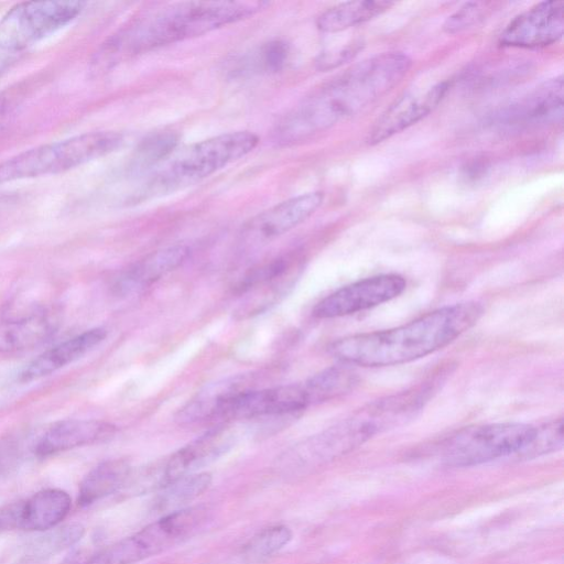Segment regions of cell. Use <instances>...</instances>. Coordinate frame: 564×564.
<instances>
[{
	"label": "cell",
	"mask_w": 564,
	"mask_h": 564,
	"mask_svg": "<svg viewBox=\"0 0 564 564\" xmlns=\"http://www.w3.org/2000/svg\"><path fill=\"white\" fill-rule=\"evenodd\" d=\"M412 65L402 52L367 58L333 78L285 113L272 130V140L290 147L324 132L386 95Z\"/></svg>",
	"instance_id": "6da1fadb"
},
{
	"label": "cell",
	"mask_w": 564,
	"mask_h": 564,
	"mask_svg": "<svg viewBox=\"0 0 564 564\" xmlns=\"http://www.w3.org/2000/svg\"><path fill=\"white\" fill-rule=\"evenodd\" d=\"M267 1H182L163 4L113 34L97 52L94 65L107 69L130 57L197 37L248 19Z\"/></svg>",
	"instance_id": "7a4b0ae2"
},
{
	"label": "cell",
	"mask_w": 564,
	"mask_h": 564,
	"mask_svg": "<svg viewBox=\"0 0 564 564\" xmlns=\"http://www.w3.org/2000/svg\"><path fill=\"white\" fill-rule=\"evenodd\" d=\"M482 312L477 302L444 306L398 327L339 338L329 352L348 365H401L447 346L473 327Z\"/></svg>",
	"instance_id": "3957f363"
},
{
	"label": "cell",
	"mask_w": 564,
	"mask_h": 564,
	"mask_svg": "<svg viewBox=\"0 0 564 564\" xmlns=\"http://www.w3.org/2000/svg\"><path fill=\"white\" fill-rule=\"evenodd\" d=\"M258 143L256 133L234 131L186 145L158 166L141 196H160L194 185L246 156Z\"/></svg>",
	"instance_id": "277c9868"
},
{
	"label": "cell",
	"mask_w": 564,
	"mask_h": 564,
	"mask_svg": "<svg viewBox=\"0 0 564 564\" xmlns=\"http://www.w3.org/2000/svg\"><path fill=\"white\" fill-rule=\"evenodd\" d=\"M115 131H96L36 147L0 164V182L56 174L107 155L121 147Z\"/></svg>",
	"instance_id": "5b68a950"
},
{
	"label": "cell",
	"mask_w": 564,
	"mask_h": 564,
	"mask_svg": "<svg viewBox=\"0 0 564 564\" xmlns=\"http://www.w3.org/2000/svg\"><path fill=\"white\" fill-rule=\"evenodd\" d=\"M206 507H185L164 514L134 534L96 553L91 564H135L192 536L206 522Z\"/></svg>",
	"instance_id": "8992f818"
},
{
	"label": "cell",
	"mask_w": 564,
	"mask_h": 564,
	"mask_svg": "<svg viewBox=\"0 0 564 564\" xmlns=\"http://www.w3.org/2000/svg\"><path fill=\"white\" fill-rule=\"evenodd\" d=\"M535 427L524 423H491L464 427L441 445L445 464L467 467L520 453L532 441Z\"/></svg>",
	"instance_id": "52a82bcc"
},
{
	"label": "cell",
	"mask_w": 564,
	"mask_h": 564,
	"mask_svg": "<svg viewBox=\"0 0 564 564\" xmlns=\"http://www.w3.org/2000/svg\"><path fill=\"white\" fill-rule=\"evenodd\" d=\"M82 1H30L14 6L0 20V48L23 50L63 28L83 10Z\"/></svg>",
	"instance_id": "ba28073f"
},
{
	"label": "cell",
	"mask_w": 564,
	"mask_h": 564,
	"mask_svg": "<svg viewBox=\"0 0 564 564\" xmlns=\"http://www.w3.org/2000/svg\"><path fill=\"white\" fill-rule=\"evenodd\" d=\"M406 282L399 274H379L345 285L321 300L313 315L327 319L355 314L399 296Z\"/></svg>",
	"instance_id": "9c48e42d"
},
{
	"label": "cell",
	"mask_w": 564,
	"mask_h": 564,
	"mask_svg": "<svg viewBox=\"0 0 564 564\" xmlns=\"http://www.w3.org/2000/svg\"><path fill=\"white\" fill-rule=\"evenodd\" d=\"M70 497L62 489L47 488L0 507V532H43L57 527L69 512Z\"/></svg>",
	"instance_id": "30bf717a"
},
{
	"label": "cell",
	"mask_w": 564,
	"mask_h": 564,
	"mask_svg": "<svg viewBox=\"0 0 564 564\" xmlns=\"http://www.w3.org/2000/svg\"><path fill=\"white\" fill-rule=\"evenodd\" d=\"M310 405L302 384H286L267 389H247L232 397L220 410L218 420H245L292 414ZM215 419V420H216Z\"/></svg>",
	"instance_id": "8fae6325"
},
{
	"label": "cell",
	"mask_w": 564,
	"mask_h": 564,
	"mask_svg": "<svg viewBox=\"0 0 564 564\" xmlns=\"http://www.w3.org/2000/svg\"><path fill=\"white\" fill-rule=\"evenodd\" d=\"M323 200L322 192H310L278 203L249 219L241 228L240 238L247 245L273 240L310 218Z\"/></svg>",
	"instance_id": "7c38bea8"
},
{
	"label": "cell",
	"mask_w": 564,
	"mask_h": 564,
	"mask_svg": "<svg viewBox=\"0 0 564 564\" xmlns=\"http://www.w3.org/2000/svg\"><path fill=\"white\" fill-rule=\"evenodd\" d=\"M564 2L542 1L514 17L499 36L500 44L512 47H543L562 39Z\"/></svg>",
	"instance_id": "4fadbf2b"
},
{
	"label": "cell",
	"mask_w": 564,
	"mask_h": 564,
	"mask_svg": "<svg viewBox=\"0 0 564 564\" xmlns=\"http://www.w3.org/2000/svg\"><path fill=\"white\" fill-rule=\"evenodd\" d=\"M300 269L299 257L294 253L275 258L251 270L238 286L245 296L241 312L253 313L274 303L293 285Z\"/></svg>",
	"instance_id": "5bb4252c"
},
{
	"label": "cell",
	"mask_w": 564,
	"mask_h": 564,
	"mask_svg": "<svg viewBox=\"0 0 564 564\" xmlns=\"http://www.w3.org/2000/svg\"><path fill=\"white\" fill-rule=\"evenodd\" d=\"M448 83H438L424 93L404 94L375 121L368 132L367 142L371 145L383 142L405 130L431 113L443 100Z\"/></svg>",
	"instance_id": "9a60e30c"
},
{
	"label": "cell",
	"mask_w": 564,
	"mask_h": 564,
	"mask_svg": "<svg viewBox=\"0 0 564 564\" xmlns=\"http://www.w3.org/2000/svg\"><path fill=\"white\" fill-rule=\"evenodd\" d=\"M234 442V432L219 425L180 448L162 465L163 487L176 478L198 473L202 467L228 452Z\"/></svg>",
	"instance_id": "2e32d148"
},
{
	"label": "cell",
	"mask_w": 564,
	"mask_h": 564,
	"mask_svg": "<svg viewBox=\"0 0 564 564\" xmlns=\"http://www.w3.org/2000/svg\"><path fill=\"white\" fill-rule=\"evenodd\" d=\"M117 427L105 421L69 419L53 424L39 440L35 454L47 457L76 447L104 442L112 437Z\"/></svg>",
	"instance_id": "e0dca14e"
},
{
	"label": "cell",
	"mask_w": 564,
	"mask_h": 564,
	"mask_svg": "<svg viewBox=\"0 0 564 564\" xmlns=\"http://www.w3.org/2000/svg\"><path fill=\"white\" fill-rule=\"evenodd\" d=\"M563 77L544 82L502 115L505 124L530 127L556 122L563 116Z\"/></svg>",
	"instance_id": "ac0fdd59"
},
{
	"label": "cell",
	"mask_w": 564,
	"mask_h": 564,
	"mask_svg": "<svg viewBox=\"0 0 564 564\" xmlns=\"http://www.w3.org/2000/svg\"><path fill=\"white\" fill-rule=\"evenodd\" d=\"M106 336L105 328L96 327L55 345L23 368L19 376L20 381L30 382L54 373L93 350Z\"/></svg>",
	"instance_id": "d6986e66"
},
{
	"label": "cell",
	"mask_w": 564,
	"mask_h": 564,
	"mask_svg": "<svg viewBox=\"0 0 564 564\" xmlns=\"http://www.w3.org/2000/svg\"><path fill=\"white\" fill-rule=\"evenodd\" d=\"M59 324L57 313L39 308L0 324V352L32 349L47 340Z\"/></svg>",
	"instance_id": "ffe728a7"
},
{
	"label": "cell",
	"mask_w": 564,
	"mask_h": 564,
	"mask_svg": "<svg viewBox=\"0 0 564 564\" xmlns=\"http://www.w3.org/2000/svg\"><path fill=\"white\" fill-rule=\"evenodd\" d=\"M188 254L189 249L182 245L153 251L124 270L113 289L121 295L141 291L180 267Z\"/></svg>",
	"instance_id": "44dd1931"
},
{
	"label": "cell",
	"mask_w": 564,
	"mask_h": 564,
	"mask_svg": "<svg viewBox=\"0 0 564 564\" xmlns=\"http://www.w3.org/2000/svg\"><path fill=\"white\" fill-rule=\"evenodd\" d=\"M248 382L249 379L245 375H240L206 386L178 411L176 421L182 424H191L215 420L232 397L250 389Z\"/></svg>",
	"instance_id": "7402d4cb"
},
{
	"label": "cell",
	"mask_w": 564,
	"mask_h": 564,
	"mask_svg": "<svg viewBox=\"0 0 564 564\" xmlns=\"http://www.w3.org/2000/svg\"><path fill=\"white\" fill-rule=\"evenodd\" d=\"M131 464L124 458L105 460L95 466L82 480L78 505L90 506L117 491L131 475Z\"/></svg>",
	"instance_id": "603a6c76"
},
{
	"label": "cell",
	"mask_w": 564,
	"mask_h": 564,
	"mask_svg": "<svg viewBox=\"0 0 564 564\" xmlns=\"http://www.w3.org/2000/svg\"><path fill=\"white\" fill-rule=\"evenodd\" d=\"M393 6L383 0H356L341 2L323 11L316 19V26L325 33H336L372 20Z\"/></svg>",
	"instance_id": "cb8c5ba5"
},
{
	"label": "cell",
	"mask_w": 564,
	"mask_h": 564,
	"mask_svg": "<svg viewBox=\"0 0 564 564\" xmlns=\"http://www.w3.org/2000/svg\"><path fill=\"white\" fill-rule=\"evenodd\" d=\"M85 529L74 522L54 527L43 531L41 535L30 541L22 553V562L37 564L76 544L84 535Z\"/></svg>",
	"instance_id": "d4e9b609"
},
{
	"label": "cell",
	"mask_w": 564,
	"mask_h": 564,
	"mask_svg": "<svg viewBox=\"0 0 564 564\" xmlns=\"http://www.w3.org/2000/svg\"><path fill=\"white\" fill-rule=\"evenodd\" d=\"M212 484V475L198 471L176 478L161 488L155 500L159 510L175 511L205 492Z\"/></svg>",
	"instance_id": "484cf974"
},
{
	"label": "cell",
	"mask_w": 564,
	"mask_h": 564,
	"mask_svg": "<svg viewBox=\"0 0 564 564\" xmlns=\"http://www.w3.org/2000/svg\"><path fill=\"white\" fill-rule=\"evenodd\" d=\"M356 373L347 367L334 366L311 377L304 384L310 404L328 401L350 391Z\"/></svg>",
	"instance_id": "4316f807"
},
{
	"label": "cell",
	"mask_w": 564,
	"mask_h": 564,
	"mask_svg": "<svg viewBox=\"0 0 564 564\" xmlns=\"http://www.w3.org/2000/svg\"><path fill=\"white\" fill-rule=\"evenodd\" d=\"M177 142V134L171 130L149 134L135 148L130 169L138 173L160 165L176 150Z\"/></svg>",
	"instance_id": "83f0119b"
},
{
	"label": "cell",
	"mask_w": 564,
	"mask_h": 564,
	"mask_svg": "<svg viewBox=\"0 0 564 564\" xmlns=\"http://www.w3.org/2000/svg\"><path fill=\"white\" fill-rule=\"evenodd\" d=\"M292 539L290 528L283 524L268 527L254 534L242 550L249 562H261L284 547Z\"/></svg>",
	"instance_id": "f1b7e54d"
},
{
	"label": "cell",
	"mask_w": 564,
	"mask_h": 564,
	"mask_svg": "<svg viewBox=\"0 0 564 564\" xmlns=\"http://www.w3.org/2000/svg\"><path fill=\"white\" fill-rule=\"evenodd\" d=\"M290 44L275 39L262 44L256 52L251 62L253 68L267 74L281 72L290 59Z\"/></svg>",
	"instance_id": "f546056e"
},
{
	"label": "cell",
	"mask_w": 564,
	"mask_h": 564,
	"mask_svg": "<svg viewBox=\"0 0 564 564\" xmlns=\"http://www.w3.org/2000/svg\"><path fill=\"white\" fill-rule=\"evenodd\" d=\"M563 445V420L557 419L535 427V433L530 444L519 454L536 456L556 451Z\"/></svg>",
	"instance_id": "4dcf8cb0"
},
{
	"label": "cell",
	"mask_w": 564,
	"mask_h": 564,
	"mask_svg": "<svg viewBox=\"0 0 564 564\" xmlns=\"http://www.w3.org/2000/svg\"><path fill=\"white\" fill-rule=\"evenodd\" d=\"M488 9L485 2H466L445 20L443 30L447 34L459 33L481 21Z\"/></svg>",
	"instance_id": "1f68e13d"
},
{
	"label": "cell",
	"mask_w": 564,
	"mask_h": 564,
	"mask_svg": "<svg viewBox=\"0 0 564 564\" xmlns=\"http://www.w3.org/2000/svg\"><path fill=\"white\" fill-rule=\"evenodd\" d=\"M361 48V41H354L336 50L324 52L316 59V65L323 70L338 67L354 58Z\"/></svg>",
	"instance_id": "d6a6232c"
},
{
	"label": "cell",
	"mask_w": 564,
	"mask_h": 564,
	"mask_svg": "<svg viewBox=\"0 0 564 564\" xmlns=\"http://www.w3.org/2000/svg\"><path fill=\"white\" fill-rule=\"evenodd\" d=\"M95 554H90L85 550H74L61 564H91Z\"/></svg>",
	"instance_id": "836d02e7"
},
{
	"label": "cell",
	"mask_w": 564,
	"mask_h": 564,
	"mask_svg": "<svg viewBox=\"0 0 564 564\" xmlns=\"http://www.w3.org/2000/svg\"><path fill=\"white\" fill-rule=\"evenodd\" d=\"M9 62V57L6 55H0V73L6 68Z\"/></svg>",
	"instance_id": "e575fe53"
}]
</instances>
